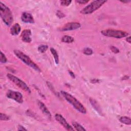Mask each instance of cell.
Listing matches in <instances>:
<instances>
[{
  "mask_svg": "<svg viewBox=\"0 0 131 131\" xmlns=\"http://www.w3.org/2000/svg\"><path fill=\"white\" fill-rule=\"evenodd\" d=\"M0 61L1 63H6L7 61L6 56L2 52H1V53H0Z\"/></svg>",
  "mask_w": 131,
  "mask_h": 131,
  "instance_id": "44dd1931",
  "label": "cell"
},
{
  "mask_svg": "<svg viewBox=\"0 0 131 131\" xmlns=\"http://www.w3.org/2000/svg\"><path fill=\"white\" fill-rule=\"evenodd\" d=\"M31 31L29 29H25L23 30L21 33V40L24 42H30L32 41V39L31 38Z\"/></svg>",
  "mask_w": 131,
  "mask_h": 131,
  "instance_id": "8fae6325",
  "label": "cell"
},
{
  "mask_svg": "<svg viewBox=\"0 0 131 131\" xmlns=\"http://www.w3.org/2000/svg\"><path fill=\"white\" fill-rule=\"evenodd\" d=\"M13 52L15 56L21 61H22L24 63H25L26 64H27L28 66L30 67L36 71H41L40 69L39 68L38 66L35 63H34L29 56L25 54L23 52L17 50H14Z\"/></svg>",
  "mask_w": 131,
  "mask_h": 131,
  "instance_id": "3957f363",
  "label": "cell"
},
{
  "mask_svg": "<svg viewBox=\"0 0 131 131\" xmlns=\"http://www.w3.org/2000/svg\"><path fill=\"white\" fill-rule=\"evenodd\" d=\"M126 40V41H127L128 42H129V43H130V36L127 37Z\"/></svg>",
  "mask_w": 131,
  "mask_h": 131,
  "instance_id": "f546056e",
  "label": "cell"
},
{
  "mask_svg": "<svg viewBox=\"0 0 131 131\" xmlns=\"http://www.w3.org/2000/svg\"><path fill=\"white\" fill-rule=\"evenodd\" d=\"M50 51H51L52 55L54 57L55 63L57 64H58V63H59V56H58V54L57 51L53 48H50Z\"/></svg>",
  "mask_w": 131,
  "mask_h": 131,
  "instance_id": "2e32d148",
  "label": "cell"
},
{
  "mask_svg": "<svg viewBox=\"0 0 131 131\" xmlns=\"http://www.w3.org/2000/svg\"><path fill=\"white\" fill-rule=\"evenodd\" d=\"M76 2L79 4H85L89 2V1H85V0H77Z\"/></svg>",
  "mask_w": 131,
  "mask_h": 131,
  "instance_id": "484cf974",
  "label": "cell"
},
{
  "mask_svg": "<svg viewBox=\"0 0 131 131\" xmlns=\"http://www.w3.org/2000/svg\"><path fill=\"white\" fill-rule=\"evenodd\" d=\"M0 119L3 121H7L10 119V117L7 115L1 113H0Z\"/></svg>",
  "mask_w": 131,
  "mask_h": 131,
  "instance_id": "7402d4cb",
  "label": "cell"
},
{
  "mask_svg": "<svg viewBox=\"0 0 131 131\" xmlns=\"http://www.w3.org/2000/svg\"><path fill=\"white\" fill-rule=\"evenodd\" d=\"M21 19L23 22L28 24H33L34 19L32 15L28 12H23L21 16Z\"/></svg>",
  "mask_w": 131,
  "mask_h": 131,
  "instance_id": "30bf717a",
  "label": "cell"
},
{
  "mask_svg": "<svg viewBox=\"0 0 131 131\" xmlns=\"http://www.w3.org/2000/svg\"><path fill=\"white\" fill-rule=\"evenodd\" d=\"M55 118L56 120L65 129L68 130H74V128L71 126L64 119V118L59 114H56L55 115Z\"/></svg>",
  "mask_w": 131,
  "mask_h": 131,
  "instance_id": "ba28073f",
  "label": "cell"
},
{
  "mask_svg": "<svg viewBox=\"0 0 131 131\" xmlns=\"http://www.w3.org/2000/svg\"><path fill=\"white\" fill-rule=\"evenodd\" d=\"M129 78V76H124V77H122V80H127Z\"/></svg>",
  "mask_w": 131,
  "mask_h": 131,
  "instance_id": "f1b7e54d",
  "label": "cell"
},
{
  "mask_svg": "<svg viewBox=\"0 0 131 131\" xmlns=\"http://www.w3.org/2000/svg\"><path fill=\"white\" fill-rule=\"evenodd\" d=\"M110 49L114 53H115V54H117V53H119V52H120L119 50L117 47L113 46H111L110 47Z\"/></svg>",
  "mask_w": 131,
  "mask_h": 131,
  "instance_id": "cb8c5ba5",
  "label": "cell"
},
{
  "mask_svg": "<svg viewBox=\"0 0 131 131\" xmlns=\"http://www.w3.org/2000/svg\"><path fill=\"white\" fill-rule=\"evenodd\" d=\"M72 125L75 128V129L76 130H78V131H84L86 130V129L83 128V127L82 126H81L80 124H79L78 123L76 122H73L72 123Z\"/></svg>",
  "mask_w": 131,
  "mask_h": 131,
  "instance_id": "ac0fdd59",
  "label": "cell"
},
{
  "mask_svg": "<svg viewBox=\"0 0 131 131\" xmlns=\"http://www.w3.org/2000/svg\"><path fill=\"white\" fill-rule=\"evenodd\" d=\"M119 121L123 124L126 125H130L131 124V120L129 117L126 116H122L119 118Z\"/></svg>",
  "mask_w": 131,
  "mask_h": 131,
  "instance_id": "e0dca14e",
  "label": "cell"
},
{
  "mask_svg": "<svg viewBox=\"0 0 131 131\" xmlns=\"http://www.w3.org/2000/svg\"><path fill=\"white\" fill-rule=\"evenodd\" d=\"M6 96L8 98L13 99L19 103H22L24 101L22 94L18 92H16L10 90L7 92Z\"/></svg>",
  "mask_w": 131,
  "mask_h": 131,
  "instance_id": "52a82bcc",
  "label": "cell"
},
{
  "mask_svg": "<svg viewBox=\"0 0 131 131\" xmlns=\"http://www.w3.org/2000/svg\"><path fill=\"white\" fill-rule=\"evenodd\" d=\"M48 49V46L47 45H41L38 46V51L41 53H43L45 52L47 49Z\"/></svg>",
  "mask_w": 131,
  "mask_h": 131,
  "instance_id": "d6986e66",
  "label": "cell"
},
{
  "mask_svg": "<svg viewBox=\"0 0 131 131\" xmlns=\"http://www.w3.org/2000/svg\"><path fill=\"white\" fill-rule=\"evenodd\" d=\"M37 104L38 105L39 108H40V110L41 111V112L43 113V114H44L46 116L48 117V118L51 119V114L49 111L48 108L46 107L45 104L43 103L42 101L37 100Z\"/></svg>",
  "mask_w": 131,
  "mask_h": 131,
  "instance_id": "7c38bea8",
  "label": "cell"
},
{
  "mask_svg": "<svg viewBox=\"0 0 131 131\" xmlns=\"http://www.w3.org/2000/svg\"><path fill=\"white\" fill-rule=\"evenodd\" d=\"M101 34L105 36L113 37L116 38H121L128 36V33L122 30H117L114 29H106L101 31Z\"/></svg>",
  "mask_w": 131,
  "mask_h": 131,
  "instance_id": "5b68a950",
  "label": "cell"
},
{
  "mask_svg": "<svg viewBox=\"0 0 131 131\" xmlns=\"http://www.w3.org/2000/svg\"><path fill=\"white\" fill-rule=\"evenodd\" d=\"M0 15L7 26L11 25L13 20L12 13L10 9L2 2H0Z\"/></svg>",
  "mask_w": 131,
  "mask_h": 131,
  "instance_id": "7a4b0ae2",
  "label": "cell"
},
{
  "mask_svg": "<svg viewBox=\"0 0 131 131\" xmlns=\"http://www.w3.org/2000/svg\"><path fill=\"white\" fill-rule=\"evenodd\" d=\"M17 130H18V131H20H20H21V130H23V131L26 130V131H27V129L26 128H25V127H24L23 126L21 125H19L18 126Z\"/></svg>",
  "mask_w": 131,
  "mask_h": 131,
  "instance_id": "4316f807",
  "label": "cell"
},
{
  "mask_svg": "<svg viewBox=\"0 0 131 131\" xmlns=\"http://www.w3.org/2000/svg\"><path fill=\"white\" fill-rule=\"evenodd\" d=\"M7 77L10 80H11L13 83L17 85L18 88L22 89L23 91L27 92L29 94L31 93L30 89L24 81L11 74H7Z\"/></svg>",
  "mask_w": 131,
  "mask_h": 131,
  "instance_id": "8992f818",
  "label": "cell"
},
{
  "mask_svg": "<svg viewBox=\"0 0 131 131\" xmlns=\"http://www.w3.org/2000/svg\"><path fill=\"white\" fill-rule=\"evenodd\" d=\"M21 30V27L19 24L15 23L14 24L10 29V33L12 35H18Z\"/></svg>",
  "mask_w": 131,
  "mask_h": 131,
  "instance_id": "5bb4252c",
  "label": "cell"
},
{
  "mask_svg": "<svg viewBox=\"0 0 131 131\" xmlns=\"http://www.w3.org/2000/svg\"><path fill=\"white\" fill-rule=\"evenodd\" d=\"M74 40V38L69 35H64L61 38V41L65 43H72Z\"/></svg>",
  "mask_w": 131,
  "mask_h": 131,
  "instance_id": "9a60e30c",
  "label": "cell"
},
{
  "mask_svg": "<svg viewBox=\"0 0 131 131\" xmlns=\"http://www.w3.org/2000/svg\"><path fill=\"white\" fill-rule=\"evenodd\" d=\"M81 27L80 23L78 22H70L66 24L60 29L61 31H67L76 30Z\"/></svg>",
  "mask_w": 131,
  "mask_h": 131,
  "instance_id": "9c48e42d",
  "label": "cell"
},
{
  "mask_svg": "<svg viewBox=\"0 0 131 131\" xmlns=\"http://www.w3.org/2000/svg\"><path fill=\"white\" fill-rule=\"evenodd\" d=\"M130 2V1H121V2H122L123 3H129Z\"/></svg>",
  "mask_w": 131,
  "mask_h": 131,
  "instance_id": "1f68e13d",
  "label": "cell"
},
{
  "mask_svg": "<svg viewBox=\"0 0 131 131\" xmlns=\"http://www.w3.org/2000/svg\"><path fill=\"white\" fill-rule=\"evenodd\" d=\"M99 81V80H98V79H92V80H91V82H92V83H96V82H98Z\"/></svg>",
  "mask_w": 131,
  "mask_h": 131,
  "instance_id": "4dcf8cb0",
  "label": "cell"
},
{
  "mask_svg": "<svg viewBox=\"0 0 131 131\" xmlns=\"http://www.w3.org/2000/svg\"><path fill=\"white\" fill-rule=\"evenodd\" d=\"M71 2L72 1H69V0H63V1H60V4L63 6H68L70 5Z\"/></svg>",
  "mask_w": 131,
  "mask_h": 131,
  "instance_id": "603a6c76",
  "label": "cell"
},
{
  "mask_svg": "<svg viewBox=\"0 0 131 131\" xmlns=\"http://www.w3.org/2000/svg\"><path fill=\"white\" fill-rule=\"evenodd\" d=\"M90 103L91 104L92 106H93V107L98 112V113H99L100 115H102V114L101 108L100 105H99L98 103L97 102V101L92 98H90Z\"/></svg>",
  "mask_w": 131,
  "mask_h": 131,
  "instance_id": "4fadbf2b",
  "label": "cell"
},
{
  "mask_svg": "<svg viewBox=\"0 0 131 131\" xmlns=\"http://www.w3.org/2000/svg\"><path fill=\"white\" fill-rule=\"evenodd\" d=\"M56 15L60 18H63L64 17H65V15L60 10H58L57 11V12H56Z\"/></svg>",
  "mask_w": 131,
  "mask_h": 131,
  "instance_id": "d4e9b609",
  "label": "cell"
},
{
  "mask_svg": "<svg viewBox=\"0 0 131 131\" xmlns=\"http://www.w3.org/2000/svg\"><path fill=\"white\" fill-rule=\"evenodd\" d=\"M106 1H103V0H97V1H94L91 2L90 4L87 5L83 9L80 11V13L84 14H91L98 9L101 7Z\"/></svg>",
  "mask_w": 131,
  "mask_h": 131,
  "instance_id": "277c9868",
  "label": "cell"
},
{
  "mask_svg": "<svg viewBox=\"0 0 131 131\" xmlns=\"http://www.w3.org/2000/svg\"><path fill=\"white\" fill-rule=\"evenodd\" d=\"M60 93L64 98L70 103L78 112L83 114L86 113V110L85 107L75 97L68 92L63 91H61Z\"/></svg>",
  "mask_w": 131,
  "mask_h": 131,
  "instance_id": "6da1fadb",
  "label": "cell"
},
{
  "mask_svg": "<svg viewBox=\"0 0 131 131\" xmlns=\"http://www.w3.org/2000/svg\"><path fill=\"white\" fill-rule=\"evenodd\" d=\"M69 73L70 75V76L73 78H75V75L74 74V73L73 72H72L71 71H69Z\"/></svg>",
  "mask_w": 131,
  "mask_h": 131,
  "instance_id": "83f0119b",
  "label": "cell"
},
{
  "mask_svg": "<svg viewBox=\"0 0 131 131\" xmlns=\"http://www.w3.org/2000/svg\"><path fill=\"white\" fill-rule=\"evenodd\" d=\"M83 53L86 55H91L93 54V50L90 48H85L83 50Z\"/></svg>",
  "mask_w": 131,
  "mask_h": 131,
  "instance_id": "ffe728a7",
  "label": "cell"
}]
</instances>
